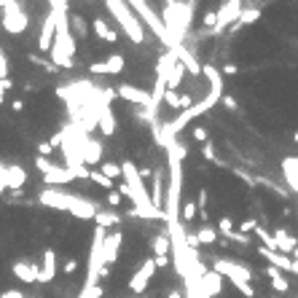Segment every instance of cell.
I'll use <instances>...</instances> for the list:
<instances>
[{
    "instance_id": "ac0fdd59",
    "label": "cell",
    "mask_w": 298,
    "mask_h": 298,
    "mask_svg": "<svg viewBox=\"0 0 298 298\" xmlns=\"http://www.w3.org/2000/svg\"><path fill=\"white\" fill-rule=\"evenodd\" d=\"M202 287H204V295L207 298H215L223 293V277L218 272H212V269H207L202 277Z\"/></svg>"
},
{
    "instance_id": "60d3db41",
    "label": "cell",
    "mask_w": 298,
    "mask_h": 298,
    "mask_svg": "<svg viewBox=\"0 0 298 298\" xmlns=\"http://www.w3.org/2000/svg\"><path fill=\"white\" fill-rule=\"evenodd\" d=\"M255 228H258V220L247 218V220H245V223H242V226H239V234L245 237V234H250V231H255Z\"/></svg>"
},
{
    "instance_id": "e0dca14e",
    "label": "cell",
    "mask_w": 298,
    "mask_h": 298,
    "mask_svg": "<svg viewBox=\"0 0 298 298\" xmlns=\"http://www.w3.org/2000/svg\"><path fill=\"white\" fill-rule=\"evenodd\" d=\"M3 183H6V188H11L19 193L24 188V183H27V172H24V167L19 164H8V170L3 175Z\"/></svg>"
},
{
    "instance_id": "9a60e30c",
    "label": "cell",
    "mask_w": 298,
    "mask_h": 298,
    "mask_svg": "<svg viewBox=\"0 0 298 298\" xmlns=\"http://www.w3.org/2000/svg\"><path fill=\"white\" fill-rule=\"evenodd\" d=\"M116 94H121V100L132 102V105H143V108H148V102H151V94L132 86V83H121V86L116 89Z\"/></svg>"
},
{
    "instance_id": "db71d44e",
    "label": "cell",
    "mask_w": 298,
    "mask_h": 298,
    "mask_svg": "<svg viewBox=\"0 0 298 298\" xmlns=\"http://www.w3.org/2000/svg\"><path fill=\"white\" fill-rule=\"evenodd\" d=\"M6 170H8V164H6L3 159H0V180H3V175H6Z\"/></svg>"
},
{
    "instance_id": "7402d4cb",
    "label": "cell",
    "mask_w": 298,
    "mask_h": 298,
    "mask_svg": "<svg viewBox=\"0 0 298 298\" xmlns=\"http://www.w3.org/2000/svg\"><path fill=\"white\" fill-rule=\"evenodd\" d=\"M91 32H94L100 41H105V43H116V41H118V32H116L105 19H102V16H97V19L91 22Z\"/></svg>"
},
{
    "instance_id": "4fadbf2b",
    "label": "cell",
    "mask_w": 298,
    "mask_h": 298,
    "mask_svg": "<svg viewBox=\"0 0 298 298\" xmlns=\"http://www.w3.org/2000/svg\"><path fill=\"white\" fill-rule=\"evenodd\" d=\"M57 253H54V247H46L43 250V260H41V277H38V282L43 285H49L54 282V277H57Z\"/></svg>"
},
{
    "instance_id": "ffe728a7",
    "label": "cell",
    "mask_w": 298,
    "mask_h": 298,
    "mask_svg": "<svg viewBox=\"0 0 298 298\" xmlns=\"http://www.w3.org/2000/svg\"><path fill=\"white\" fill-rule=\"evenodd\" d=\"M97 126H100V132L105 135V137H113L116 135V116H113V110H110V105H105L100 110V116H97Z\"/></svg>"
},
{
    "instance_id": "9c48e42d",
    "label": "cell",
    "mask_w": 298,
    "mask_h": 298,
    "mask_svg": "<svg viewBox=\"0 0 298 298\" xmlns=\"http://www.w3.org/2000/svg\"><path fill=\"white\" fill-rule=\"evenodd\" d=\"M153 274H156L153 258H145L143 263H140V269L132 274V279H129V293H145V287L153 279Z\"/></svg>"
},
{
    "instance_id": "74e56055",
    "label": "cell",
    "mask_w": 298,
    "mask_h": 298,
    "mask_svg": "<svg viewBox=\"0 0 298 298\" xmlns=\"http://www.w3.org/2000/svg\"><path fill=\"white\" fill-rule=\"evenodd\" d=\"M202 153H204V159H207V161L220 164V161H218V153H215V145H212V143H204V145H202Z\"/></svg>"
},
{
    "instance_id": "e575fe53",
    "label": "cell",
    "mask_w": 298,
    "mask_h": 298,
    "mask_svg": "<svg viewBox=\"0 0 298 298\" xmlns=\"http://www.w3.org/2000/svg\"><path fill=\"white\" fill-rule=\"evenodd\" d=\"M30 62H32V64H38V68H43V70H49V73H57V70H59L54 62L43 59V57H38V54H30Z\"/></svg>"
},
{
    "instance_id": "8d00e7d4",
    "label": "cell",
    "mask_w": 298,
    "mask_h": 298,
    "mask_svg": "<svg viewBox=\"0 0 298 298\" xmlns=\"http://www.w3.org/2000/svg\"><path fill=\"white\" fill-rule=\"evenodd\" d=\"M164 102L172 110H180V91H164Z\"/></svg>"
},
{
    "instance_id": "ba28073f",
    "label": "cell",
    "mask_w": 298,
    "mask_h": 298,
    "mask_svg": "<svg viewBox=\"0 0 298 298\" xmlns=\"http://www.w3.org/2000/svg\"><path fill=\"white\" fill-rule=\"evenodd\" d=\"M239 16H242V3H239V0H226V3H220V8H218V22H215V27H212L210 32H204V35H220L226 27L237 24Z\"/></svg>"
},
{
    "instance_id": "f1b7e54d",
    "label": "cell",
    "mask_w": 298,
    "mask_h": 298,
    "mask_svg": "<svg viewBox=\"0 0 298 298\" xmlns=\"http://www.w3.org/2000/svg\"><path fill=\"white\" fill-rule=\"evenodd\" d=\"M196 239H199V245H215V242H218V228H212L210 223H207V226H199Z\"/></svg>"
},
{
    "instance_id": "816d5d0a",
    "label": "cell",
    "mask_w": 298,
    "mask_h": 298,
    "mask_svg": "<svg viewBox=\"0 0 298 298\" xmlns=\"http://www.w3.org/2000/svg\"><path fill=\"white\" fill-rule=\"evenodd\" d=\"M237 70H239V68H237V64H234V62H228V64H226V68H223V73H226V76H234V73H237Z\"/></svg>"
},
{
    "instance_id": "ee69618b",
    "label": "cell",
    "mask_w": 298,
    "mask_h": 298,
    "mask_svg": "<svg viewBox=\"0 0 298 298\" xmlns=\"http://www.w3.org/2000/svg\"><path fill=\"white\" fill-rule=\"evenodd\" d=\"M14 89V81L11 78H0V97H6V91Z\"/></svg>"
},
{
    "instance_id": "cb8c5ba5",
    "label": "cell",
    "mask_w": 298,
    "mask_h": 298,
    "mask_svg": "<svg viewBox=\"0 0 298 298\" xmlns=\"http://www.w3.org/2000/svg\"><path fill=\"white\" fill-rule=\"evenodd\" d=\"M70 180H76V175H73V170H64V167H57L54 172L43 175V183L49 185V188H57V185L70 183Z\"/></svg>"
},
{
    "instance_id": "f35d334b",
    "label": "cell",
    "mask_w": 298,
    "mask_h": 298,
    "mask_svg": "<svg viewBox=\"0 0 298 298\" xmlns=\"http://www.w3.org/2000/svg\"><path fill=\"white\" fill-rule=\"evenodd\" d=\"M218 231H223V234H234V223H231V218H220L218 220Z\"/></svg>"
},
{
    "instance_id": "4316f807",
    "label": "cell",
    "mask_w": 298,
    "mask_h": 298,
    "mask_svg": "<svg viewBox=\"0 0 298 298\" xmlns=\"http://www.w3.org/2000/svg\"><path fill=\"white\" fill-rule=\"evenodd\" d=\"M70 27L76 30V32H73V38H81V41L89 38V24H86V19H83L81 14H70Z\"/></svg>"
},
{
    "instance_id": "f5cc1de1",
    "label": "cell",
    "mask_w": 298,
    "mask_h": 298,
    "mask_svg": "<svg viewBox=\"0 0 298 298\" xmlns=\"http://www.w3.org/2000/svg\"><path fill=\"white\" fill-rule=\"evenodd\" d=\"M11 108H14V113H19V110H24V100H14V102H11Z\"/></svg>"
},
{
    "instance_id": "8992f818",
    "label": "cell",
    "mask_w": 298,
    "mask_h": 298,
    "mask_svg": "<svg viewBox=\"0 0 298 298\" xmlns=\"http://www.w3.org/2000/svg\"><path fill=\"white\" fill-rule=\"evenodd\" d=\"M0 24L8 35H24L27 24H30V16L19 3H0Z\"/></svg>"
},
{
    "instance_id": "44dd1931",
    "label": "cell",
    "mask_w": 298,
    "mask_h": 298,
    "mask_svg": "<svg viewBox=\"0 0 298 298\" xmlns=\"http://www.w3.org/2000/svg\"><path fill=\"white\" fill-rule=\"evenodd\" d=\"M172 51L178 54V62L185 68V73H193V76H199V73H202V64L196 62V57H193V54L185 49V46H175Z\"/></svg>"
},
{
    "instance_id": "3957f363",
    "label": "cell",
    "mask_w": 298,
    "mask_h": 298,
    "mask_svg": "<svg viewBox=\"0 0 298 298\" xmlns=\"http://www.w3.org/2000/svg\"><path fill=\"white\" fill-rule=\"evenodd\" d=\"M193 8H196L193 3H164L161 22L172 46H183L185 35H188V24L193 19Z\"/></svg>"
},
{
    "instance_id": "b9f144b4",
    "label": "cell",
    "mask_w": 298,
    "mask_h": 298,
    "mask_svg": "<svg viewBox=\"0 0 298 298\" xmlns=\"http://www.w3.org/2000/svg\"><path fill=\"white\" fill-rule=\"evenodd\" d=\"M193 140H196V143H210V140H207V129H204V126H193Z\"/></svg>"
},
{
    "instance_id": "52a82bcc",
    "label": "cell",
    "mask_w": 298,
    "mask_h": 298,
    "mask_svg": "<svg viewBox=\"0 0 298 298\" xmlns=\"http://www.w3.org/2000/svg\"><path fill=\"white\" fill-rule=\"evenodd\" d=\"M212 272H218L220 277H228L231 282H234V287L245 295V298H255V290H253V285L245 282L239 274V263H234V260H226V258H218L215 263H212Z\"/></svg>"
},
{
    "instance_id": "7bdbcfd3",
    "label": "cell",
    "mask_w": 298,
    "mask_h": 298,
    "mask_svg": "<svg viewBox=\"0 0 298 298\" xmlns=\"http://www.w3.org/2000/svg\"><path fill=\"white\" fill-rule=\"evenodd\" d=\"M215 22H218V11H207L204 14V30L210 32V27H215Z\"/></svg>"
},
{
    "instance_id": "7dc6e473",
    "label": "cell",
    "mask_w": 298,
    "mask_h": 298,
    "mask_svg": "<svg viewBox=\"0 0 298 298\" xmlns=\"http://www.w3.org/2000/svg\"><path fill=\"white\" fill-rule=\"evenodd\" d=\"M0 298H27L22 290H0Z\"/></svg>"
},
{
    "instance_id": "ab89813d",
    "label": "cell",
    "mask_w": 298,
    "mask_h": 298,
    "mask_svg": "<svg viewBox=\"0 0 298 298\" xmlns=\"http://www.w3.org/2000/svg\"><path fill=\"white\" fill-rule=\"evenodd\" d=\"M121 199H124V196H121L118 191H108V207H110V210L121 207Z\"/></svg>"
},
{
    "instance_id": "d590c367",
    "label": "cell",
    "mask_w": 298,
    "mask_h": 298,
    "mask_svg": "<svg viewBox=\"0 0 298 298\" xmlns=\"http://www.w3.org/2000/svg\"><path fill=\"white\" fill-rule=\"evenodd\" d=\"M35 167H38V170H41L43 175H49V172H54V170H57L59 164H54L51 159H43V156H38V159H35Z\"/></svg>"
},
{
    "instance_id": "836d02e7",
    "label": "cell",
    "mask_w": 298,
    "mask_h": 298,
    "mask_svg": "<svg viewBox=\"0 0 298 298\" xmlns=\"http://www.w3.org/2000/svg\"><path fill=\"white\" fill-rule=\"evenodd\" d=\"M89 180H94V183L100 185V188H105V191H110V188H113V180H108V178H105V175H102L100 170L89 172Z\"/></svg>"
},
{
    "instance_id": "d4e9b609",
    "label": "cell",
    "mask_w": 298,
    "mask_h": 298,
    "mask_svg": "<svg viewBox=\"0 0 298 298\" xmlns=\"http://www.w3.org/2000/svg\"><path fill=\"white\" fill-rule=\"evenodd\" d=\"M266 277L269 279H272V287H274V290L277 293H290V282H287V279L282 277V274H279V269H274V266H266Z\"/></svg>"
},
{
    "instance_id": "f907efd6",
    "label": "cell",
    "mask_w": 298,
    "mask_h": 298,
    "mask_svg": "<svg viewBox=\"0 0 298 298\" xmlns=\"http://www.w3.org/2000/svg\"><path fill=\"white\" fill-rule=\"evenodd\" d=\"M223 105H226L228 110H237V100H234V97H226V94H223Z\"/></svg>"
},
{
    "instance_id": "1f68e13d",
    "label": "cell",
    "mask_w": 298,
    "mask_h": 298,
    "mask_svg": "<svg viewBox=\"0 0 298 298\" xmlns=\"http://www.w3.org/2000/svg\"><path fill=\"white\" fill-rule=\"evenodd\" d=\"M100 172L105 175L108 180H118L121 178V164H116V161H102L100 164Z\"/></svg>"
},
{
    "instance_id": "11a10c76",
    "label": "cell",
    "mask_w": 298,
    "mask_h": 298,
    "mask_svg": "<svg viewBox=\"0 0 298 298\" xmlns=\"http://www.w3.org/2000/svg\"><path fill=\"white\" fill-rule=\"evenodd\" d=\"M167 298H183V295H180L178 290H170V293H167Z\"/></svg>"
},
{
    "instance_id": "8fae6325",
    "label": "cell",
    "mask_w": 298,
    "mask_h": 298,
    "mask_svg": "<svg viewBox=\"0 0 298 298\" xmlns=\"http://www.w3.org/2000/svg\"><path fill=\"white\" fill-rule=\"evenodd\" d=\"M121 242H124V237H121V231H113V234H108V237H105V242H102V269L113 266L116 260H118Z\"/></svg>"
},
{
    "instance_id": "603a6c76",
    "label": "cell",
    "mask_w": 298,
    "mask_h": 298,
    "mask_svg": "<svg viewBox=\"0 0 298 298\" xmlns=\"http://www.w3.org/2000/svg\"><path fill=\"white\" fill-rule=\"evenodd\" d=\"M258 253L269 260V266L285 269V272H293V258H285L282 253H274V250H266V247H258Z\"/></svg>"
},
{
    "instance_id": "d6a6232c",
    "label": "cell",
    "mask_w": 298,
    "mask_h": 298,
    "mask_svg": "<svg viewBox=\"0 0 298 298\" xmlns=\"http://www.w3.org/2000/svg\"><path fill=\"white\" fill-rule=\"evenodd\" d=\"M196 215H199V207H196V202H193V199L183 202V212H180V220H183V223H188V220H193Z\"/></svg>"
},
{
    "instance_id": "6da1fadb",
    "label": "cell",
    "mask_w": 298,
    "mask_h": 298,
    "mask_svg": "<svg viewBox=\"0 0 298 298\" xmlns=\"http://www.w3.org/2000/svg\"><path fill=\"white\" fill-rule=\"evenodd\" d=\"M54 19H57V35L51 43V62L57 68H73L76 64V54H78V41L70 32V14H68V3H51Z\"/></svg>"
},
{
    "instance_id": "30bf717a",
    "label": "cell",
    "mask_w": 298,
    "mask_h": 298,
    "mask_svg": "<svg viewBox=\"0 0 298 298\" xmlns=\"http://www.w3.org/2000/svg\"><path fill=\"white\" fill-rule=\"evenodd\" d=\"M126 68V59H124V54H110L108 59H102V62H94V64H89V73H94V76H121Z\"/></svg>"
},
{
    "instance_id": "5bb4252c",
    "label": "cell",
    "mask_w": 298,
    "mask_h": 298,
    "mask_svg": "<svg viewBox=\"0 0 298 298\" xmlns=\"http://www.w3.org/2000/svg\"><path fill=\"white\" fill-rule=\"evenodd\" d=\"M54 35H57V19H54V11H49L46 22L41 24V32H38V49L49 54L51 51V43H54Z\"/></svg>"
},
{
    "instance_id": "5b68a950",
    "label": "cell",
    "mask_w": 298,
    "mask_h": 298,
    "mask_svg": "<svg viewBox=\"0 0 298 298\" xmlns=\"http://www.w3.org/2000/svg\"><path fill=\"white\" fill-rule=\"evenodd\" d=\"M129 8H132V11H135V16H137L140 22H145L148 27H151V32H153L156 38H159V41L167 46V49H170V51L175 49V46H172V41H170V35H167V30H164V22H161V16L156 14L151 6H148V3H143V0H135V3H129ZM145 24H143V27H145Z\"/></svg>"
},
{
    "instance_id": "484cf974",
    "label": "cell",
    "mask_w": 298,
    "mask_h": 298,
    "mask_svg": "<svg viewBox=\"0 0 298 298\" xmlns=\"http://www.w3.org/2000/svg\"><path fill=\"white\" fill-rule=\"evenodd\" d=\"M183 78H185V68L180 62H175V68L170 70V76H167V91H178Z\"/></svg>"
},
{
    "instance_id": "f6af8a7d",
    "label": "cell",
    "mask_w": 298,
    "mask_h": 298,
    "mask_svg": "<svg viewBox=\"0 0 298 298\" xmlns=\"http://www.w3.org/2000/svg\"><path fill=\"white\" fill-rule=\"evenodd\" d=\"M0 78H11L8 76V59H6L3 51H0Z\"/></svg>"
},
{
    "instance_id": "4dcf8cb0",
    "label": "cell",
    "mask_w": 298,
    "mask_h": 298,
    "mask_svg": "<svg viewBox=\"0 0 298 298\" xmlns=\"http://www.w3.org/2000/svg\"><path fill=\"white\" fill-rule=\"evenodd\" d=\"M94 220H97V226L105 228V231H108V226H118V223H121V218L116 215V212H102V210L97 212Z\"/></svg>"
},
{
    "instance_id": "7c38bea8",
    "label": "cell",
    "mask_w": 298,
    "mask_h": 298,
    "mask_svg": "<svg viewBox=\"0 0 298 298\" xmlns=\"http://www.w3.org/2000/svg\"><path fill=\"white\" fill-rule=\"evenodd\" d=\"M11 272L16 279H22L24 285H35L41 277V266L38 263H30V260H16V263L11 266Z\"/></svg>"
},
{
    "instance_id": "277c9868",
    "label": "cell",
    "mask_w": 298,
    "mask_h": 298,
    "mask_svg": "<svg viewBox=\"0 0 298 298\" xmlns=\"http://www.w3.org/2000/svg\"><path fill=\"white\" fill-rule=\"evenodd\" d=\"M105 8L110 11V16L121 24V30L126 32V38L132 41V43H137V46H143L145 43V27H143V22L135 16V11L129 8V3H118V0H108L105 3Z\"/></svg>"
},
{
    "instance_id": "d6986e66",
    "label": "cell",
    "mask_w": 298,
    "mask_h": 298,
    "mask_svg": "<svg viewBox=\"0 0 298 298\" xmlns=\"http://www.w3.org/2000/svg\"><path fill=\"white\" fill-rule=\"evenodd\" d=\"M102 153H105V148H102L100 140H91L86 137V145H83V164H102L105 159H102Z\"/></svg>"
},
{
    "instance_id": "c3c4849f",
    "label": "cell",
    "mask_w": 298,
    "mask_h": 298,
    "mask_svg": "<svg viewBox=\"0 0 298 298\" xmlns=\"http://www.w3.org/2000/svg\"><path fill=\"white\" fill-rule=\"evenodd\" d=\"M153 263H156V269H167V266H170V258L159 255V258H153Z\"/></svg>"
},
{
    "instance_id": "6f0895ef",
    "label": "cell",
    "mask_w": 298,
    "mask_h": 298,
    "mask_svg": "<svg viewBox=\"0 0 298 298\" xmlns=\"http://www.w3.org/2000/svg\"><path fill=\"white\" fill-rule=\"evenodd\" d=\"M3 102H6V97H0V105H3Z\"/></svg>"
},
{
    "instance_id": "83f0119b",
    "label": "cell",
    "mask_w": 298,
    "mask_h": 298,
    "mask_svg": "<svg viewBox=\"0 0 298 298\" xmlns=\"http://www.w3.org/2000/svg\"><path fill=\"white\" fill-rule=\"evenodd\" d=\"M260 19V11L258 8H242V16H239V22L231 27V32H237V30H242L245 24H253V22H258Z\"/></svg>"
},
{
    "instance_id": "681fc988",
    "label": "cell",
    "mask_w": 298,
    "mask_h": 298,
    "mask_svg": "<svg viewBox=\"0 0 298 298\" xmlns=\"http://www.w3.org/2000/svg\"><path fill=\"white\" fill-rule=\"evenodd\" d=\"M51 151H54V148H51L49 143H41V145H38V156H43V159H46V156H49Z\"/></svg>"
},
{
    "instance_id": "2e32d148",
    "label": "cell",
    "mask_w": 298,
    "mask_h": 298,
    "mask_svg": "<svg viewBox=\"0 0 298 298\" xmlns=\"http://www.w3.org/2000/svg\"><path fill=\"white\" fill-rule=\"evenodd\" d=\"M272 239H274V250H277V253H295V250H298V239L287 234L285 226H277Z\"/></svg>"
},
{
    "instance_id": "bcb514c9",
    "label": "cell",
    "mask_w": 298,
    "mask_h": 298,
    "mask_svg": "<svg viewBox=\"0 0 298 298\" xmlns=\"http://www.w3.org/2000/svg\"><path fill=\"white\" fill-rule=\"evenodd\" d=\"M76 272H78V260L70 258L68 263H64V274H76Z\"/></svg>"
},
{
    "instance_id": "9f6ffc18",
    "label": "cell",
    "mask_w": 298,
    "mask_h": 298,
    "mask_svg": "<svg viewBox=\"0 0 298 298\" xmlns=\"http://www.w3.org/2000/svg\"><path fill=\"white\" fill-rule=\"evenodd\" d=\"M3 193H6V183L0 180V196H3Z\"/></svg>"
},
{
    "instance_id": "7a4b0ae2",
    "label": "cell",
    "mask_w": 298,
    "mask_h": 298,
    "mask_svg": "<svg viewBox=\"0 0 298 298\" xmlns=\"http://www.w3.org/2000/svg\"><path fill=\"white\" fill-rule=\"evenodd\" d=\"M38 202L43 204V207L70 212V215L78 218V220H94L97 212H100V204L94 199L78 196V193H68L62 188H46V191H41Z\"/></svg>"
},
{
    "instance_id": "f546056e",
    "label": "cell",
    "mask_w": 298,
    "mask_h": 298,
    "mask_svg": "<svg viewBox=\"0 0 298 298\" xmlns=\"http://www.w3.org/2000/svg\"><path fill=\"white\" fill-rule=\"evenodd\" d=\"M170 247H172V242H170V237H153V242H151V250H153V258H159V255H167L170 253Z\"/></svg>"
}]
</instances>
